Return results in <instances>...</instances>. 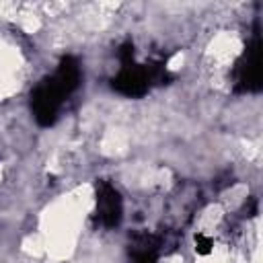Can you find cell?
<instances>
[{
    "label": "cell",
    "mask_w": 263,
    "mask_h": 263,
    "mask_svg": "<svg viewBox=\"0 0 263 263\" xmlns=\"http://www.w3.org/2000/svg\"><path fill=\"white\" fill-rule=\"evenodd\" d=\"M183 60H185V58H183V53H177V55L168 62V66H171L173 70H177V68H181V66H183Z\"/></svg>",
    "instance_id": "obj_1"
}]
</instances>
